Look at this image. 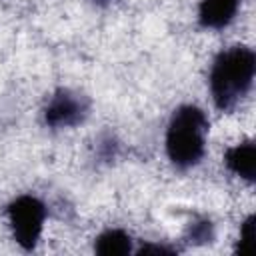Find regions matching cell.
<instances>
[{"label":"cell","mask_w":256,"mask_h":256,"mask_svg":"<svg viewBox=\"0 0 256 256\" xmlns=\"http://www.w3.org/2000/svg\"><path fill=\"white\" fill-rule=\"evenodd\" d=\"M96 252L102 256H124L130 252L132 242L130 236L122 230H106L96 240Z\"/></svg>","instance_id":"52a82bcc"},{"label":"cell","mask_w":256,"mask_h":256,"mask_svg":"<svg viewBox=\"0 0 256 256\" xmlns=\"http://www.w3.org/2000/svg\"><path fill=\"white\" fill-rule=\"evenodd\" d=\"M252 234H254V216H248L244 220V224L240 226V242H238V248H236L240 254L246 252V248L252 240Z\"/></svg>","instance_id":"ba28073f"},{"label":"cell","mask_w":256,"mask_h":256,"mask_svg":"<svg viewBox=\"0 0 256 256\" xmlns=\"http://www.w3.org/2000/svg\"><path fill=\"white\" fill-rule=\"evenodd\" d=\"M44 204L34 198V196H18L10 206H8V218L12 224V232L16 242L26 248L32 250L40 238L42 232V224H44Z\"/></svg>","instance_id":"3957f363"},{"label":"cell","mask_w":256,"mask_h":256,"mask_svg":"<svg viewBox=\"0 0 256 256\" xmlns=\"http://www.w3.org/2000/svg\"><path fill=\"white\" fill-rule=\"evenodd\" d=\"M138 254H172V250L164 246H142Z\"/></svg>","instance_id":"9c48e42d"},{"label":"cell","mask_w":256,"mask_h":256,"mask_svg":"<svg viewBox=\"0 0 256 256\" xmlns=\"http://www.w3.org/2000/svg\"><path fill=\"white\" fill-rule=\"evenodd\" d=\"M240 0H202L200 4V24L206 28H222L226 26L236 10H238Z\"/></svg>","instance_id":"5b68a950"},{"label":"cell","mask_w":256,"mask_h":256,"mask_svg":"<svg viewBox=\"0 0 256 256\" xmlns=\"http://www.w3.org/2000/svg\"><path fill=\"white\" fill-rule=\"evenodd\" d=\"M226 166L242 176L244 180L252 182L254 180V170H256V148H254V142L246 140L234 148H230L226 152Z\"/></svg>","instance_id":"8992f818"},{"label":"cell","mask_w":256,"mask_h":256,"mask_svg":"<svg viewBox=\"0 0 256 256\" xmlns=\"http://www.w3.org/2000/svg\"><path fill=\"white\" fill-rule=\"evenodd\" d=\"M208 132V120L196 106H180L166 132V152L170 160L180 166L196 164L204 154V136Z\"/></svg>","instance_id":"7a4b0ae2"},{"label":"cell","mask_w":256,"mask_h":256,"mask_svg":"<svg viewBox=\"0 0 256 256\" xmlns=\"http://www.w3.org/2000/svg\"><path fill=\"white\" fill-rule=\"evenodd\" d=\"M82 102L66 90H60L46 108V122L52 126H72L82 120Z\"/></svg>","instance_id":"277c9868"},{"label":"cell","mask_w":256,"mask_h":256,"mask_svg":"<svg viewBox=\"0 0 256 256\" xmlns=\"http://www.w3.org/2000/svg\"><path fill=\"white\" fill-rule=\"evenodd\" d=\"M254 68V52L246 46H234L216 56L210 72V90L218 108H232L248 92Z\"/></svg>","instance_id":"6da1fadb"}]
</instances>
